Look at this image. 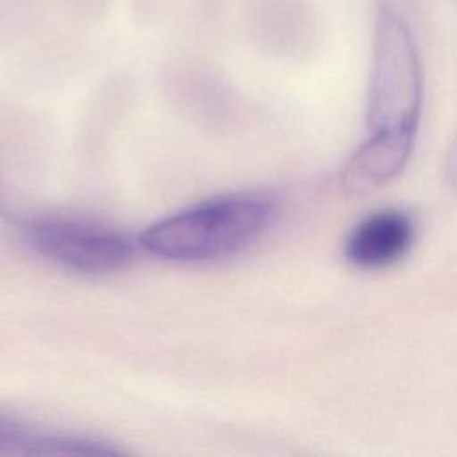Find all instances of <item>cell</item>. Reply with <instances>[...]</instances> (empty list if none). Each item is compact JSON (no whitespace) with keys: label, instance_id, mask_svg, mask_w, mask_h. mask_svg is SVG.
<instances>
[{"label":"cell","instance_id":"3","mask_svg":"<svg viewBox=\"0 0 457 457\" xmlns=\"http://www.w3.org/2000/svg\"><path fill=\"white\" fill-rule=\"evenodd\" d=\"M30 246L45 259L87 275L112 273L132 259V243L120 230L77 218H41L27 227Z\"/></svg>","mask_w":457,"mask_h":457},{"label":"cell","instance_id":"10","mask_svg":"<svg viewBox=\"0 0 457 457\" xmlns=\"http://www.w3.org/2000/svg\"><path fill=\"white\" fill-rule=\"evenodd\" d=\"M173 0H129V14L136 25L152 27L170 11Z\"/></svg>","mask_w":457,"mask_h":457},{"label":"cell","instance_id":"9","mask_svg":"<svg viewBox=\"0 0 457 457\" xmlns=\"http://www.w3.org/2000/svg\"><path fill=\"white\" fill-rule=\"evenodd\" d=\"M241 0H186L184 11L189 21L207 27L228 23L230 14H237Z\"/></svg>","mask_w":457,"mask_h":457},{"label":"cell","instance_id":"1","mask_svg":"<svg viewBox=\"0 0 457 457\" xmlns=\"http://www.w3.org/2000/svg\"><path fill=\"white\" fill-rule=\"evenodd\" d=\"M275 212V200L262 191L220 195L152 223L141 234V246L177 262L228 257L257 241Z\"/></svg>","mask_w":457,"mask_h":457},{"label":"cell","instance_id":"4","mask_svg":"<svg viewBox=\"0 0 457 457\" xmlns=\"http://www.w3.org/2000/svg\"><path fill=\"white\" fill-rule=\"evenodd\" d=\"M414 243L412 220L396 209L370 214L345 241V257L361 270H382L403 259Z\"/></svg>","mask_w":457,"mask_h":457},{"label":"cell","instance_id":"11","mask_svg":"<svg viewBox=\"0 0 457 457\" xmlns=\"http://www.w3.org/2000/svg\"><path fill=\"white\" fill-rule=\"evenodd\" d=\"M4 212H5V191L0 184V214H4Z\"/></svg>","mask_w":457,"mask_h":457},{"label":"cell","instance_id":"6","mask_svg":"<svg viewBox=\"0 0 457 457\" xmlns=\"http://www.w3.org/2000/svg\"><path fill=\"white\" fill-rule=\"evenodd\" d=\"M57 12V0H0V43L37 32Z\"/></svg>","mask_w":457,"mask_h":457},{"label":"cell","instance_id":"7","mask_svg":"<svg viewBox=\"0 0 457 457\" xmlns=\"http://www.w3.org/2000/svg\"><path fill=\"white\" fill-rule=\"evenodd\" d=\"M41 432L18 418L0 414V455H37Z\"/></svg>","mask_w":457,"mask_h":457},{"label":"cell","instance_id":"8","mask_svg":"<svg viewBox=\"0 0 457 457\" xmlns=\"http://www.w3.org/2000/svg\"><path fill=\"white\" fill-rule=\"evenodd\" d=\"M118 0H57L59 14L77 27H96L114 11Z\"/></svg>","mask_w":457,"mask_h":457},{"label":"cell","instance_id":"5","mask_svg":"<svg viewBox=\"0 0 457 457\" xmlns=\"http://www.w3.org/2000/svg\"><path fill=\"white\" fill-rule=\"evenodd\" d=\"M414 139L416 132L407 130L370 132L343 168V187L350 195H364L398 177L409 162Z\"/></svg>","mask_w":457,"mask_h":457},{"label":"cell","instance_id":"2","mask_svg":"<svg viewBox=\"0 0 457 457\" xmlns=\"http://www.w3.org/2000/svg\"><path fill=\"white\" fill-rule=\"evenodd\" d=\"M423 104L418 50L405 20L382 7L375 21L368 129L416 132Z\"/></svg>","mask_w":457,"mask_h":457}]
</instances>
